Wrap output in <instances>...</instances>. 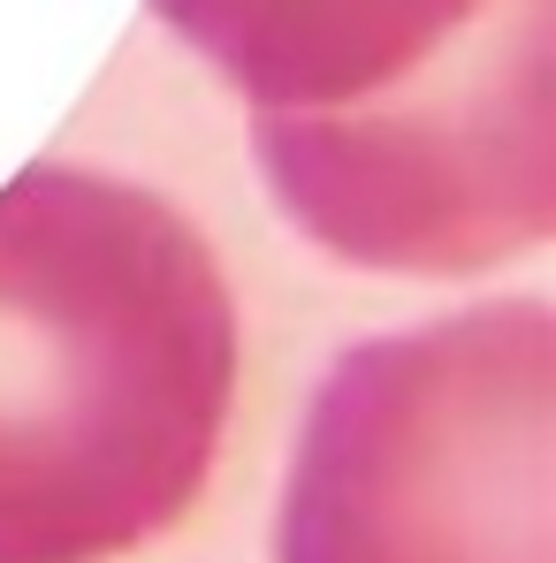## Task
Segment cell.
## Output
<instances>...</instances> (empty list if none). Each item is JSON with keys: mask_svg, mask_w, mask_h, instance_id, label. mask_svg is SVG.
I'll return each mask as SVG.
<instances>
[{"mask_svg": "<svg viewBox=\"0 0 556 563\" xmlns=\"http://www.w3.org/2000/svg\"><path fill=\"white\" fill-rule=\"evenodd\" d=\"M237 297L184 206L77 161L0 190V563H115L206 495Z\"/></svg>", "mask_w": 556, "mask_h": 563, "instance_id": "obj_1", "label": "cell"}, {"mask_svg": "<svg viewBox=\"0 0 556 563\" xmlns=\"http://www.w3.org/2000/svg\"><path fill=\"white\" fill-rule=\"evenodd\" d=\"M252 99L260 176L359 275L472 282L556 236L542 31L495 0H153Z\"/></svg>", "mask_w": 556, "mask_h": 563, "instance_id": "obj_2", "label": "cell"}, {"mask_svg": "<svg viewBox=\"0 0 556 563\" xmlns=\"http://www.w3.org/2000/svg\"><path fill=\"white\" fill-rule=\"evenodd\" d=\"M275 563H556L549 305L359 335L297 419Z\"/></svg>", "mask_w": 556, "mask_h": 563, "instance_id": "obj_3", "label": "cell"}]
</instances>
